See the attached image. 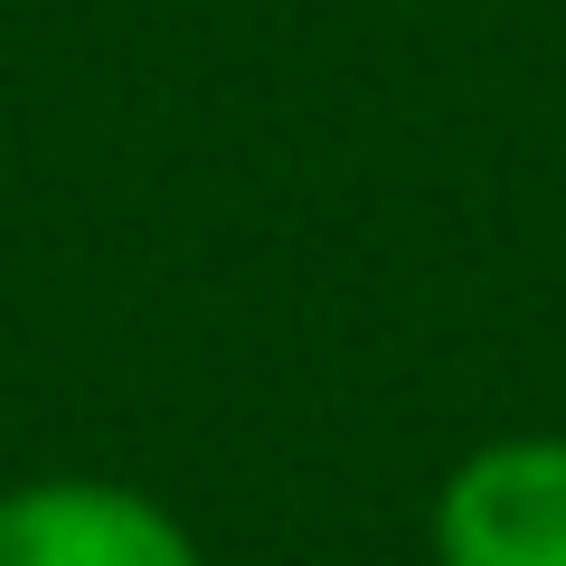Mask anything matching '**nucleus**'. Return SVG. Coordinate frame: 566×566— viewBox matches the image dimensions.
<instances>
[{
    "label": "nucleus",
    "mask_w": 566,
    "mask_h": 566,
    "mask_svg": "<svg viewBox=\"0 0 566 566\" xmlns=\"http://www.w3.org/2000/svg\"><path fill=\"white\" fill-rule=\"evenodd\" d=\"M434 566H566V434H491L434 491Z\"/></svg>",
    "instance_id": "1"
},
{
    "label": "nucleus",
    "mask_w": 566,
    "mask_h": 566,
    "mask_svg": "<svg viewBox=\"0 0 566 566\" xmlns=\"http://www.w3.org/2000/svg\"><path fill=\"white\" fill-rule=\"evenodd\" d=\"M0 566H208L170 501L104 472H39L0 491Z\"/></svg>",
    "instance_id": "2"
}]
</instances>
